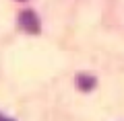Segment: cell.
I'll return each instance as SVG.
<instances>
[{
	"instance_id": "1",
	"label": "cell",
	"mask_w": 124,
	"mask_h": 121,
	"mask_svg": "<svg viewBox=\"0 0 124 121\" xmlns=\"http://www.w3.org/2000/svg\"><path fill=\"white\" fill-rule=\"evenodd\" d=\"M19 25L27 31V33H39V19L33 10H23L19 17Z\"/></svg>"
},
{
	"instance_id": "3",
	"label": "cell",
	"mask_w": 124,
	"mask_h": 121,
	"mask_svg": "<svg viewBox=\"0 0 124 121\" xmlns=\"http://www.w3.org/2000/svg\"><path fill=\"white\" fill-rule=\"evenodd\" d=\"M0 121H13V119H4V117H2V115H0Z\"/></svg>"
},
{
	"instance_id": "2",
	"label": "cell",
	"mask_w": 124,
	"mask_h": 121,
	"mask_svg": "<svg viewBox=\"0 0 124 121\" xmlns=\"http://www.w3.org/2000/svg\"><path fill=\"white\" fill-rule=\"evenodd\" d=\"M95 84H97V80H95V76H91V74H79L77 76V86H79V90H93L95 88Z\"/></svg>"
}]
</instances>
